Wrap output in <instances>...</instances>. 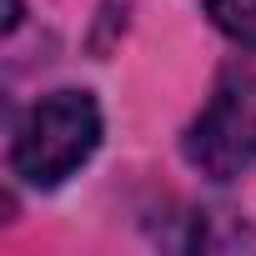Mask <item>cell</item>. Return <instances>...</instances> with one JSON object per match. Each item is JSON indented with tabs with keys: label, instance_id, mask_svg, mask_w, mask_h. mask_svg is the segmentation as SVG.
<instances>
[{
	"label": "cell",
	"instance_id": "1",
	"mask_svg": "<svg viewBox=\"0 0 256 256\" xmlns=\"http://www.w3.org/2000/svg\"><path fill=\"white\" fill-rule=\"evenodd\" d=\"M100 146V106L86 90H56L40 96L10 141V171L26 186H60L66 176H76Z\"/></svg>",
	"mask_w": 256,
	"mask_h": 256
},
{
	"label": "cell",
	"instance_id": "2",
	"mask_svg": "<svg viewBox=\"0 0 256 256\" xmlns=\"http://www.w3.org/2000/svg\"><path fill=\"white\" fill-rule=\"evenodd\" d=\"M186 161L211 181H236L256 166V70H226L206 110L181 141Z\"/></svg>",
	"mask_w": 256,
	"mask_h": 256
},
{
	"label": "cell",
	"instance_id": "3",
	"mask_svg": "<svg viewBox=\"0 0 256 256\" xmlns=\"http://www.w3.org/2000/svg\"><path fill=\"white\" fill-rule=\"evenodd\" d=\"M206 16L226 40L256 50V0H206Z\"/></svg>",
	"mask_w": 256,
	"mask_h": 256
},
{
	"label": "cell",
	"instance_id": "4",
	"mask_svg": "<svg viewBox=\"0 0 256 256\" xmlns=\"http://www.w3.org/2000/svg\"><path fill=\"white\" fill-rule=\"evenodd\" d=\"M20 26V0H6V30Z\"/></svg>",
	"mask_w": 256,
	"mask_h": 256
}]
</instances>
